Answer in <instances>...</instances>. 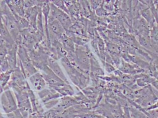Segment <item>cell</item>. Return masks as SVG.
<instances>
[{
	"label": "cell",
	"mask_w": 158,
	"mask_h": 118,
	"mask_svg": "<svg viewBox=\"0 0 158 118\" xmlns=\"http://www.w3.org/2000/svg\"><path fill=\"white\" fill-rule=\"evenodd\" d=\"M2 103L4 109L7 112L14 111L17 109L15 100L12 92L10 90L6 91L2 95Z\"/></svg>",
	"instance_id": "cell-11"
},
{
	"label": "cell",
	"mask_w": 158,
	"mask_h": 118,
	"mask_svg": "<svg viewBox=\"0 0 158 118\" xmlns=\"http://www.w3.org/2000/svg\"><path fill=\"white\" fill-rule=\"evenodd\" d=\"M48 65L57 77H59L66 83L67 84H70V83L68 81L66 77L65 76L63 71L61 70V67L56 62V60L48 57Z\"/></svg>",
	"instance_id": "cell-16"
},
{
	"label": "cell",
	"mask_w": 158,
	"mask_h": 118,
	"mask_svg": "<svg viewBox=\"0 0 158 118\" xmlns=\"http://www.w3.org/2000/svg\"><path fill=\"white\" fill-rule=\"evenodd\" d=\"M0 35L3 39L8 43L12 45L14 44V41L7 29L6 26L2 21H0Z\"/></svg>",
	"instance_id": "cell-22"
},
{
	"label": "cell",
	"mask_w": 158,
	"mask_h": 118,
	"mask_svg": "<svg viewBox=\"0 0 158 118\" xmlns=\"http://www.w3.org/2000/svg\"><path fill=\"white\" fill-rule=\"evenodd\" d=\"M48 28L49 34L56 36L58 39L62 35L65 34V30L60 22L51 16H48Z\"/></svg>",
	"instance_id": "cell-10"
},
{
	"label": "cell",
	"mask_w": 158,
	"mask_h": 118,
	"mask_svg": "<svg viewBox=\"0 0 158 118\" xmlns=\"http://www.w3.org/2000/svg\"><path fill=\"white\" fill-rule=\"evenodd\" d=\"M93 53L87 45L78 46L75 44L74 66L87 76L90 74V57Z\"/></svg>",
	"instance_id": "cell-2"
},
{
	"label": "cell",
	"mask_w": 158,
	"mask_h": 118,
	"mask_svg": "<svg viewBox=\"0 0 158 118\" xmlns=\"http://www.w3.org/2000/svg\"><path fill=\"white\" fill-rule=\"evenodd\" d=\"M118 70L121 71L122 73L127 75H135L140 73H144L145 71L140 68L138 65L134 63H128L123 59L121 58L120 65L119 66Z\"/></svg>",
	"instance_id": "cell-8"
},
{
	"label": "cell",
	"mask_w": 158,
	"mask_h": 118,
	"mask_svg": "<svg viewBox=\"0 0 158 118\" xmlns=\"http://www.w3.org/2000/svg\"><path fill=\"white\" fill-rule=\"evenodd\" d=\"M30 81L37 91H41L45 87L46 83L40 73H37L31 76L30 78Z\"/></svg>",
	"instance_id": "cell-18"
},
{
	"label": "cell",
	"mask_w": 158,
	"mask_h": 118,
	"mask_svg": "<svg viewBox=\"0 0 158 118\" xmlns=\"http://www.w3.org/2000/svg\"><path fill=\"white\" fill-rule=\"evenodd\" d=\"M60 98L53 99V100L48 101V102L44 103L45 106H46L47 108H51V107H53V106H55V105L59 102V100H60Z\"/></svg>",
	"instance_id": "cell-36"
},
{
	"label": "cell",
	"mask_w": 158,
	"mask_h": 118,
	"mask_svg": "<svg viewBox=\"0 0 158 118\" xmlns=\"http://www.w3.org/2000/svg\"><path fill=\"white\" fill-rule=\"evenodd\" d=\"M6 42L3 39L0 35V47L3 46H5L6 44Z\"/></svg>",
	"instance_id": "cell-39"
},
{
	"label": "cell",
	"mask_w": 158,
	"mask_h": 118,
	"mask_svg": "<svg viewBox=\"0 0 158 118\" xmlns=\"http://www.w3.org/2000/svg\"><path fill=\"white\" fill-rule=\"evenodd\" d=\"M132 35L138 41L141 36L150 37L149 24L141 16L133 18L132 22Z\"/></svg>",
	"instance_id": "cell-5"
},
{
	"label": "cell",
	"mask_w": 158,
	"mask_h": 118,
	"mask_svg": "<svg viewBox=\"0 0 158 118\" xmlns=\"http://www.w3.org/2000/svg\"><path fill=\"white\" fill-rule=\"evenodd\" d=\"M50 12L49 16H51L58 20L65 30H69L73 23L71 17L67 13L54 5L51 1L49 2Z\"/></svg>",
	"instance_id": "cell-4"
},
{
	"label": "cell",
	"mask_w": 158,
	"mask_h": 118,
	"mask_svg": "<svg viewBox=\"0 0 158 118\" xmlns=\"http://www.w3.org/2000/svg\"><path fill=\"white\" fill-rule=\"evenodd\" d=\"M62 65L69 75L72 82L79 89L86 87L89 82L90 77L82 73L79 69L71 63L67 56L60 59Z\"/></svg>",
	"instance_id": "cell-1"
},
{
	"label": "cell",
	"mask_w": 158,
	"mask_h": 118,
	"mask_svg": "<svg viewBox=\"0 0 158 118\" xmlns=\"http://www.w3.org/2000/svg\"><path fill=\"white\" fill-rule=\"evenodd\" d=\"M7 52V50L5 46L0 47V65L6 58Z\"/></svg>",
	"instance_id": "cell-34"
},
{
	"label": "cell",
	"mask_w": 158,
	"mask_h": 118,
	"mask_svg": "<svg viewBox=\"0 0 158 118\" xmlns=\"http://www.w3.org/2000/svg\"><path fill=\"white\" fill-rule=\"evenodd\" d=\"M106 44V51L112 57L116 69L118 68L121 63L120 47L119 45L112 43H108Z\"/></svg>",
	"instance_id": "cell-9"
},
{
	"label": "cell",
	"mask_w": 158,
	"mask_h": 118,
	"mask_svg": "<svg viewBox=\"0 0 158 118\" xmlns=\"http://www.w3.org/2000/svg\"><path fill=\"white\" fill-rule=\"evenodd\" d=\"M60 101L59 105L56 107V109L59 112L64 111L68 108H70L74 105L81 104L77 101L73 96H63L60 98Z\"/></svg>",
	"instance_id": "cell-17"
},
{
	"label": "cell",
	"mask_w": 158,
	"mask_h": 118,
	"mask_svg": "<svg viewBox=\"0 0 158 118\" xmlns=\"http://www.w3.org/2000/svg\"><path fill=\"white\" fill-rule=\"evenodd\" d=\"M140 15L141 17H143L145 20L147 21V23L149 24V29L154 24V23L157 22L156 19L154 18V15L152 14L150 9H146L145 10H143L140 14Z\"/></svg>",
	"instance_id": "cell-25"
},
{
	"label": "cell",
	"mask_w": 158,
	"mask_h": 118,
	"mask_svg": "<svg viewBox=\"0 0 158 118\" xmlns=\"http://www.w3.org/2000/svg\"><path fill=\"white\" fill-rule=\"evenodd\" d=\"M56 6L70 16V13L67 9L64 1H51Z\"/></svg>",
	"instance_id": "cell-32"
},
{
	"label": "cell",
	"mask_w": 158,
	"mask_h": 118,
	"mask_svg": "<svg viewBox=\"0 0 158 118\" xmlns=\"http://www.w3.org/2000/svg\"><path fill=\"white\" fill-rule=\"evenodd\" d=\"M0 69H1L2 73L10 71V68L8 62L7 60L6 57L0 65Z\"/></svg>",
	"instance_id": "cell-35"
},
{
	"label": "cell",
	"mask_w": 158,
	"mask_h": 118,
	"mask_svg": "<svg viewBox=\"0 0 158 118\" xmlns=\"http://www.w3.org/2000/svg\"><path fill=\"white\" fill-rule=\"evenodd\" d=\"M131 118H149L146 114L130 104L128 106Z\"/></svg>",
	"instance_id": "cell-26"
},
{
	"label": "cell",
	"mask_w": 158,
	"mask_h": 118,
	"mask_svg": "<svg viewBox=\"0 0 158 118\" xmlns=\"http://www.w3.org/2000/svg\"><path fill=\"white\" fill-rule=\"evenodd\" d=\"M13 14L24 17V1H6Z\"/></svg>",
	"instance_id": "cell-12"
},
{
	"label": "cell",
	"mask_w": 158,
	"mask_h": 118,
	"mask_svg": "<svg viewBox=\"0 0 158 118\" xmlns=\"http://www.w3.org/2000/svg\"><path fill=\"white\" fill-rule=\"evenodd\" d=\"M150 115V118H158V108L146 111Z\"/></svg>",
	"instance_id": "cell-38"
},
{
	"label": "cell",
	"mask_w": 158,
	"mask_h": 118,
	"mask_svg": "<svg viewBox=\"0 0 158 118\" xmlns=\"http://www.w3.org/2000/svg\"><path fill=\"white\" fill-rule=\"evenodd\" d=\"M98 47L99 53V58L103 63V66L105 64V55H106V44L101 37L98 40Z\"/></svg>",
	"instance_id": "cell-23"
},
{
	"label": "cell",
	"mask_w": 158,
	"mask_h": 118,
	"mask_svg": "<svg viewBox=\"0 0 158 118\" xmlns=\"http://www.w3.org/2000/svg\"><path fill=\"white\" fill-rule=\"evenodd\" d=\"M52 46L55 48L57 53V57L58 59L67 56V53L63 47L62 43L58 39L54 40L53 41L51 42Z\"/></svg>",
	"instance_id": "cell-21"
},
{
	"label": "cell",
	"mask_w": 158,
	"mask_h": 118,
	"mask_svg": "<svg viewBox=\"0 0 158 118\" xmlns=\"http://www.w3.org/2000/svg\"><path fill=\"white\" fill-rule=\"evenodd\" d=\"M142 3L145 4L149 7L152 12V14L154 15V18L156 21L158 23V9L155 7L153 1H139Z\"/></svg>",
	"instance_id": "cell-28"
},
{
	"label": "cell",
	"mask_w": 158,
	"mask_h": 118,
	"mask_svg": "<svg viewBox=\"0 0 158 118\" xmlns=\"http://www.w3.org/2000/svg\"><path fill=\"white\" fill-rule=\"evenodd\" d=\"M67 54L75 53V44L72 39L68 38L65 34L59 38Z\"/></svg>",
	"instance_id": "cell-19"
},
{
	"label": "cell",
	"mask_w": 158,
	"mask_h": 118,
	"mask_svg": "<svg viewBox=\"0 0 158 118\" xmlns=\"http://www.w3.org/2000/svg\"><path fill=\"white\" fill-rule=\"evenodd\" d=\"M41 11V7L35 6L24 8V17L30 23L31 28L37 32L36 21L39 13Z\"/></svg>",
	"instance_id": "cell-7"
},
{
	"label": "cell",
	"mask_w": 158,
	"mask_h": 118,
	"mask_svg": "<svg viewBox=\"0 0 158 118\" xmlns=\"http://www.w3.org/2000/svg\"><path fill=\"white\" fill-rule=\"evenodd\" d=\"M11 13L6 1H0V21H2L3 16L8 15Z\"/></svg>",
	"instance_id": "cell-27"
},
{
	"label": "cell",
	"mask_w": 158,
	"mask_h": 118,
	"mask_svg": "<svg viewBox=\"0 0 158 118\" xmlns=\"http://www.w3.org/2000/svg\"><path fill=\"white\" fill-rule=\"evenodd\" d=\"M103 1H88L92 12L95 13V10L103 3Z\"/></svg>",
	"instance_id": "cell-33"
},
{
	"label": "cell",
	"mask_w": 158,
	"mask_h": 118,
	"mask_svg": "<svg viewBox=\"0 0 158 118\" xmlns=\"http://www.w3.org/2000/svg\"><path fill=\"white\" fill-rule=\"evenodd\" d=\"M17 56L22 64L25 78L31 77L38 72L29 57L27 50L22 45L18 46Z\"/></svg>",
	"instance_id": "cell-3"
},
{
	"label": "cell",
	"mask_w": 158,
	"mask_h": 118,
	"mask_svg": "<svg viewBox=\"0 0 158 118\" xmlns=\"http://www.w3.org/2000/svg\"><path fill=\"white\" fill-rule=\"evenodd\" d=\"M138 3L139 1H131V13L133 18H138L140 16Z\"/></svg>",
	"instance_id": "cell-29"
},
{
	"label": "cell",
	"mask_w": 158,
	"mask_h": 118,
	"mask_svg": "<svg viewBox=\"0 0 158 118\" xmlns=\"http://www.w3.org/2000/svg\"><path fill=\"white\" fill-rule=\"evenodd\" d=\"M150 37L153 40L158 43V23L157 22L150 28Z\"/></svg>",
	"instance_id": "cell-30"
},
{
	"label": "cell",
	"mask_w": 158,
	"mask_h": 118,
	"mask_svg": "<svg viewBox=\"0 0 158 118\" xmlns=\"http://www.w3.org/2000/svg\"><path fill=\"white\" fill-rule=\"evenodd\" d=\"M53 89L56 91L62 96H73L74 95V90L70 84H66L63 86Z\"/></svg>",
	"instance_id": "cell-24"
},
{
	"label": "cell",
	"mask_w": 158,
	"mask_h": 118,
	"mask_svg": "<svg viewBox=\"0 0 158 118\" xmlns=\"http://www.w3.org/2000/svg\"><path fill=\"white\" fill-rule=\"evenodd\" d=\"M38 94L44 103L53 99L63 97L56 91L51 87L49 89H44L42 90Z\"/></svg>",
	"instance_id": "cell-13"
},
{
	"label": "cell",
	"mask_w": 158,
	"mask_h": 118,
	"mask_svg": "<svg viewBox=\"0 0 158 118\" xmlns=\"http://www.w3.org/2000/svg\"><path fill=\"white\" fill-rule=\"evenodd\" d=\"M18 48V45L14 43L12 49L8 51L7 54L6 59L11 71H13L17 68Z\"/></svg>",
	"instance_id": "cell-15"
},
{
	"label": "cell",
	"mask_w": 158,
	"mask_h": 118,
	"mask_svg": "<svg viewBox=\"0 0 158 118\" xmlns=\"http://www.w3.org/2000/svg\"><path fill=\"white\" fill-rule=\"evenodd\" d=\"M24 8L35 6L41 7L45 1H24Z\"/></svg>",
	"instance_id": "cell-31"
},
{
	"label": "cell",
	"mask_w": 158,
	"mask_h": 118,
	"mask_svg": "<svg viewBox=\"0 0 158 118\" xmlns=\"http://www.w3.org/2000/svg\"><path fill=\"white\" fill-rule=\"evenodd\" d=\"M157 79L151 76L150 75L143 73L141 77L136 79L135 83L139 87H143L148 85L152 84Z\"/></svg>",
	"instance_id": "cell-20"
},
{
	"label": "cell",
	"mask_w": 158,
	"mask_h": 118,
	"mask_svg": "<svg viewBox=\"0 0 158 118\" xmlns=\"http://www.w3.org/2000/svg\"><path fill=\"white\" fill-rule=\"evenodd\" d=\"M141 47L152 52L158 53V43L152 40L150 37L141 36L138 41Z\"/></svg>",
	"instance_id": "cell-14"
},
{
	"label": "cell",
	"mask_w": 158,
	"mask_h": 118,
	"mask_svg": "<svg viewBox=\"0 0 158 118\" xmlns=\"http://www.w3.org/2000/svg\"><path fill=\"white\" fill-rule=\"evenodd\" d=\"M2 22L6 26L15 42L20 35V31L22 30L12 12L8 15L3 16Z\"/></svg>",
	"instance_id": "cell-6"
},
{
	"label": "cell",
	"mask_w": 158,
	"mask_h": 118,
	"mask_svg": "<svg viewBox=\"0 0 158 118\" xmlns=\"http://www.w3.org/2000/svg\"><path fill=\"white\" fill-rule=\"evenodd\" d=\"M103 67H104L105 71L110 74L113 73L116 70V68L114 66L107 62H105Z\"/></svg>",
	"instance_id": "cell-37"
}]
</instances>
